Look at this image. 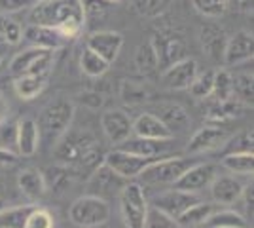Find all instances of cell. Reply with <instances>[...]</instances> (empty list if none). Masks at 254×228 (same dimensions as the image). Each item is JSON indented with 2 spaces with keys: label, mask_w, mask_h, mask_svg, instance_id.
<instances>
[{
  "label": "cell",
  "mask_w": 254,
  "mask_h": 228,
  "mask_svg": "<svg viewBox=\"0 0 254 228\" xmlns=\"http://www.w3.org/2000/svg\"><path fill=\"white\" fill-rule=\"evenodd\" d=\"M53 158L74 175H91L105 162V152L93 133L68 130L53 145Z\"/></svg>",
  "instance_id": "6da1fadb"
},
{
  "label": "cell",
  "mask_w": 254,
  "mask_h": 228,
  "mask_svg": "<svg viewBox=\"0 0 254 228\" xmlns=\"http://www.w3.org/2000/svg\"><path fill=\"white\" fill-rule=\"evenodd\" d=\"M29 21L31 25L55 29L64 40H74L84 31L85 15L80 0H36Z\"/></svg>",
  "instance_id": "7a4b0ae2"
},
{
  "label": "cell",
  "mask_w": 254,
  "mask_h": 228,
  "mask_svg": "<svg viewBox=\"0 0 254 228\" xmlns=\"http://www.w3.org/2000/svg\"><path fill=\"white\" fill-rule=\"evenodd\" d=\"M74 112V103L68 99H55L52 103H48L40 112V118L36 120L38 131H40V141H46L53 147L70 130Z\"/></svg>",
  "instance_id": "3957f363"
},
{
  "label": "cell",
  "mask_w": 254,
  "mask_h": 228,
  "mask_svg": "<svg viewBox=\"0 0 254 228\" xmlns=\"http://www.w3.org/2000/svg\"><path fill=\"white\" fill-rule=\"evenodd\" d=\"M68 219L80 228H99L110 221V206L105 198L85 194L68 207Z\"/></svg>",
  "instance_id": "277c9868"
},
{
  "label": "cell",
  "mask_w": 254,
  "mask_h": 228,
  "mask_svg": "<svg viewBox=\"0 0 254 228\" xmlns=\"http://www.w3.org/2000/svg\"><path fill=\"white\" fill-rule=\"evenodd\" d=\"M148 200L140 183L129 181L120 190V211L127 228H144L148 215Z\"/></svg>",
  "instance_id": "5b68a950"
},
{
  "label": "cell",
  "mask_w": 254,
  "mask_h": 228,
  "mask_svg": "<svg viewBox=\"0 0 254 228\" xmlns=\"http://www.w3.org/2000/svg\"><path fill=\"white\" fill-rule=\"evenodd\" d=\"M53 67V52L40 50V48H27L15 55L10 61V75L17 76H44L48 78Z\"/></svg>",
  "instance_id": "8992f818"
},
{
  "label": "cell",
  "mask_w": 254,
  "mask_h": 228,
  "mask_svg": "<svg viewBox=\"0 0 254 228\" xmlns=\"http://www.w3.org/2000/svg\"><path fill=\"white\" fill-rule=\"evenodd\" d=\"M161 158H140V156H135V154H129V152H124L120 149H114V151L106 152L105 154V165L114 171V173L124 179V181H133L148 169L152 163H156Z\"/></svg>",
  "instance_id": "52a82bcc"
},
{
  "label": "cell",
  "mask_w": 254,
  "mask_h": 228,
  "mask_svg": "<svg viewBox=\"0 0 254 228\" xmlns=\"http://www.w3.org/2000/svg\"><path fill=\"white\" fill-rule=\"evenodd\" d=\"M150 44L158 57V69L161 71L186 59V40L179 33H171V31L156 33L152 36Z\"/></svg>",
  "instance_id": "ba28073f"
},
{
  "label": "cell",
  "mask_w": 254,
  "mask_h": 228,
  "mask_svg": "<svg viewBox=\"0 0 254 228\" xmlns=\"http://www.w3.org/2000/svg\"><path fill=\"white\" fill-rule=\"evenodd\" d=\"M193 160L186 156H173L165 158L161 156L158 162L152 163L144 173L140 175L146 183H161V185H175L180 177L184 175L186 169H190L193 165Z\"/></svg>",
  "instance_id": "9c48e42d"
},
{
  "label": "cell",
  "mask_w": 254,
  "mask_h": 228,
  "mask_svg": "<svg viewBox=\"0 0 254 228\" xmlns=\"http://www.w3.org/2000/svg\"><path fill=\"white\" fill-rule=\"evenodd\" d=\"M197 202H201L197 194L173 188V190H167L163 194L156 196L152 200V206L150 207H156L158 211H161V213H165V215H169L171 219L177 221L188 207H191L193 204H197Z\"/></svg>",
  "instance_id": "30bf717a"
},
{
  "label": "cell",
  "mask_w": 254,
  "mask_h": 228,
  "mask_svg": "<svg viewBox=\"0 0 254 228\" xmlns=\"http://www.w3.org/2000/svg\"><path fill=\"white\" fill-rule=\"evenodd\" d=\"M85 48L103 57L108 65H112L124 48V36L116 31H97L87 36Z\"/></svg>",
  "instance_id": "8fae6325"
},
{
  "label": "cell",
  "mask_w": 254,
  "mask_h": 228,
  "mask_svg": "<svg viewBox=\"0 0 254 228\" xmlns=\"http://www.w3.org/2000/svg\"><path fill=\"white\" fill-rule=\"evenodd\" d=\"M133 122L127 116L124 110H106L101 114V128L103 133L106 135V139L112 145H122L133 135Z\"/></svg>",
  "instance_id": "7c38bea8"
},
{
  "label": "cell",
  "mask_w": 254,
  "mask_h": 228,
  "mask_svg": "<svg viewBox=\"0 0 254 228\" xmlns=\"http://www.w3.org/2000/svg\"><path fill=\"white\" fill-rule=\"evenodd\" d=\"M254 55V36L249 31H237L228 36L226 50H224L222 63L228 67H235L245 61H251Z\"/></svg>",
  "instance_id": "4fadbf2b"
},
{
  "label": "cell",
  "mask_w": 254,
  "mask_h": 228,
  "mask_svg": "<svg viewBox=\"0 0 254 228\" xmlns=\"http://www.w3.org/2000/svg\"><path fill=\"white\" fill-rule=\"evenodd\" d=\"M228 139H230L228 130L218 128V126H203L201 130H197L191 135L186 151L188 154H203V152L216 151V149H222Z\"/></svg>",
  "instance_id": "5bb4252c"
},
{
  "label": "cell",
  "mask_w": 254,
  "mask_h": 228,
  "mask_svg": "<svg viewBox=\"0 0 254 228\" xmlns=\"http://www.w3.org/2000/svg\"><path fill=\"white\" fill-rule=\"evenodd\" d=\"M216 177V165L214 163H193L190 169H186L184 175L175 183L177 190L197 194L205 186H209Z\"/></svg>",
  "instance_id": "9a60e30c"
},
{
  "label": "cell",
  "mask_w": 254,
  "mask_h": 228,
  "mask_svg": "<svg viewBox=\"0 0 254 228\" xmlns=\"http://www.w3.org/2000/svg\"><path fill=\"white\" fill-rule=\"evenodd\" d=\"M195 76H197V61L186 57L165 69L161 73V82L169 89H188Z\"/></svg>",
  "instance_id": "2e32d148"
},
{
  "label": "cell",
  "mask_w": 254,
  "mask_h": 228,
  "mask_svg": "<svg viewBox=\"0 0 254 228\" xmlns=\"http://www.w3.org/2000/svg\"><path fill=\"white\" fill-rule=\"evenodd\" d=\"M131 128H133V135L140 139H150V141H171L173 139V133L152 112H142L133 122Z\"/></svg>",
  "instance_id": "e0dca14e"
},
{
  "label": "cell",
  "mask_w": 254,
  "mask_h": 228,
  "mask_svg": "<svg viewBox=\"0 0 254 228\" xmlns=\"http://www.w3.org/2000/svg\"><path fill=\"white\" fill-rule=\"evenodd\" d=\"M15 147L19 156H34L40 147L38 124L32 118H23L15 124Z\"/></svg>",
  "instance_id": "ac0fdd59"
},
{
  "label": "cell",
  "mask_w": 254,
  "mask_h": 228,
  "mask_svg": "<svg viewBox=\"0 0 254 228\" xmlns=\"http://www.w3.org/2000/svg\"><path fill=\"white\" fill-rule=\"evenodd\" d=\"M245 185L232 175H224V177H214L211 183V194L212 200L220 206H232L237 200H241L243 196Z\"/></svg>",
  "instance_id": "d6986e66"
},
{
  "label": "cell",
  "mask_w": 254,
  "mask_h": 228,
  "mask_svg": "<svg viewBox=\"0 0 254 228\" xmlns=\"http://www.w3.org/2000/svg\"><path fill=\"white\" fill-rule=\"evenodd\" d=\"M199 42L205 55L212 61H222L226 42H228V34L222 27L218 25H203L199 31Z\"/></svg>",
  "instance_id": "ffe728a7"
},
{
  "label": "cell",
  "mask_w": 254,
  "mask_h": 228,
  "mask_svg": "<svg viewBox=\"0 0 254 228\" xmlns=\"http://www.w3.org/2000/svg\"><path fill=\"white\" fill-rule=\"evenodd\" d=\"M249 109L243 103L235 101V99H228V101H214L209 110H207V126H218L222 128L224 124L232 122V120L243 116V112Z\"/></svg>",
  "instance_id": "44dd1931"
},
{
  "label": "cell",
  "mask_w": 254,
  "mask_h": 228,
  "mask_svg": "<svg viewBox=\"0 0 254 228\" xmlns=\"http://www.w3.org/2000/svg\"><path fill=\"white\" fill-rule=\"evenodd\" d=\"M23 34H25V40L32 44V48H40V50H48V52H55L66 42L55 29L40 27V25H29L23 31Z\"/></svg>",
  "instance_id": "7402d4cb"
},
{
  "label": "cell",
  "mask_w": 254,
  "mask_h": 228,
  "mask_svg": "<svg viewBox=\"0 0 254 228\" xmlns=\"http://www.w3.org/2000/svg\"><path fill=\"white\" fill-rule=\"evenodd\" d=\"M163 126L175 135V131H184L188 126H190V116L184 107H180L177 103H161L156 109V114Z\"/></svg>",
  "instance_id": "603a6c76"
},
{
  "label": "cell",
  "mask_w": 254,
  "mask_h": 228,
  "mask_svg": "<svg viewBox=\"0 0 254 228\" xmlns=\"http://www.w3.org/2000/svg\"><path fill=\"white\" fill-rule=\"evenodd\" d=\"M167 143L169 141H150V139H140V137L131 135L127 141L118 145L116 149L140 156V158H158L167 151Z\"/></svg>",
  "instance_id": "cb8c5ba5"
},
{
  "label": "cell",
  "mask_w": 254,
  "mask_h": 228,
  "mask_svg": "<svg viewBox=\"0 0 254 228\" xmlns=\"http://www.w3.org/2000/svg\"><path fill=\"white\" fill-rule=\"evenodd\" d=\"M17 186H19L21 194H25L31 200H38V198H42L48 192L44 173L40 169H36V167L23 169L21 173L17 175Z\"/></svg>",
  "instance_id": "d4e9b609"
},
{
  "label": "cell",
  "mask_w": 254,
  "mask_h": 228,
  "mask_svg": "<svg viewBox=\"0 0 254 228\" xmlns=\"http://www.w3.org/2000/svg\"><path fill=\"white\" fill-rule=\"evenodd\" d=\"M152 95V89L146 82L135 80V78H124L120 82V97L127 105H138L148 101Z\"/></svg>",
  "instance_id": "484cf974"
},
{
  "label": "cell",
  "mask_w": 254,
  "mask_h": 228,
  "mask_svg": "<svg viewBox=\"0 0 254 228\" xmlns=\"http://www.w3.org/2000/svg\"><path fill=\"white\" fill-rule=\"evenodd\" d=\"M46 82H48V78H44V76H17V78H13V91L23 101H32L46 89Z\"/></svg>",
  "instance_id": "4316f807"
},
{
  "label": "cell",
  "mask_w": 254,
  "mask_h": 228,
  "mask_svg": "<svg viewBox=\"0 0 254 228\" xmlns=\"http://www.w3.org/2000/svg\"><path fill=\"white\" fill-rule=\"evenodd\" d=\"M212 213H214V206L212 204H209V202H197L191 207H188L177 219V223H179L180 227H199V225H205L209 221Z\"/></svg>",
  "instance_id": "83f0119b"
},
{
  "label": "cell",
  "mask_w": 254,
  "mask_h": 228,
  "mask_svg": "<svg viewBox=\"0 0 254 228\" xmlns=\"http://www.w3.org/2000/svg\"><path fill=\"white\" fill-rule=\"evenodd\" d=\"M76 175L68 169V167H64L61 163H57V165H52L46 173H44V179H46V188L48 190H55V192H64L70 183H72V179H74Z\"/></svg>",
  "instance_id": "f1b7e54d"
},
{
  "label": "cell",
  "mask_w": 254,
  "mask_h": 228,
  "mask_svg": "<svg viewBox=\"0 0 254 228\" xmlns=\"http://www.w3.org/2000/svg\"><path fill=\"white\" fill-rule=\"evenodd\" d=\"M205 228H249V223L243 215L235 213L232 209L214 211L209 221L203 225Z\"/></svg>",
  "instance_id": "f546056e"
},
{
  "label": "cell",
  "mask_w": 254,
  "mask_h": 228,
  "mask_svg": "<svg viewBox=\"0 0 254 228\" xmlns=\"http://www.w3.org/2000/svg\"><path fill=\"white\" fill-rule=\"evenodd\" d=\"M253 75L241 73L237 76H232V97L245 107H253Z\"/></svg>",
  "instance_id": "4dcf8cb0"
},
{
  "label": "cell",
  "mask_w": 254,
  "mask_h": 228,
  "mask_svg": "<svg viewBox=\"0 0 254 228\" xmlns=\"http://www.w3.org/2000/svg\"><path fill=\"white\" fill-rule=\"evenodd\" d=\"M34 204L8 207L0 211V228H25V221L32 211Z\"/></svg>",
  "instance_id": "1f68e13d"
},
{
  "label": "cell",
  "mask_w": 254,
  "mask_h": 228,
  "mask_svg": "<svg viewBox=\"0 0 254 228\" xmlns=\"http://www.w3.org/2000/svg\"><path fill=\"white\" fill-rule=\"evenodd\" d=\"M95 185L97 190H103V192H110V190H114V186H120V188H124L126 185V181L124 179H120L114 171H110L108 167H106L105 163L97 169L95 173L91 175V179H89V186Z\"/></svg>",
  "instance_id": "d6a6232c"
},
{
  "label": "cell",
  "mask_w": 254,
  "mask_h": 228,
  "mask_svg": "<svg viewBox=\"0 0 254 228\" xmlns=\"http://www.w3.org/2000/svg\"><path fill=\"white\" fill-rule=\"evenodd\" d=\"M108 63H106L103 57H99L97 54H93L91 50H87L85 48L84 52H82V57H80V69H82V73L85 76H89V78H99V76H103L108 71Z\"/></svg>",
  "instance_id": "836d02e7"
},
{
  "label": "cell",
  "mask_w": 254,
  "mask_h": 228,
  "mask_svg": "<svg viewBox=\"0 0 254 228\" xmlns=\"http://www.w3.org/2000/svg\"><path fill=\"white\" fill-rule=\"evenodd\" d=\"M222 165L232 173L253 175L254 154H226L222 158Z\"/></svg>",
  "instance_id": "e575fe53"
},
{
  "label": "cell",
  "mask_w": 254,
  "mask_h": 228,
  "mask_svg": "<svg viewBox=\"0 0 254 228\" xmlns=\"http://www.w3.org/2000/svg\"><path fill=\"white\" fill-rule=\"evenodd\" d=\"M224 156L226 154H253L254 151V135L253 130L237 133L235 137L224 143Z\"/></svg>",
  "instance_id": "d590c367"
},
{
  "label": "cell",
  "mask_w": 254,
  "mask_h": 228,
  "mask_svg": "<svg viewBox=\"0 0 254 228\" xmlns=\"http://www.w3.org/2000/svg\"><path fill=\"white\" fill-rule=\"evenodd\" d=\"M135 65L142 75H152L158 71V57L156 52L152 48L150 42L140 44L137 48V54H135Z\"/></svg>",
  "instance_id": "8d00e7d4"
},
{
  "label": "cell",
  "mask_w": 254,
  "mask_h": 228,
  "mask_svg": "<svg viewBox=\"0 0 254 228\" xmlns=\"http://www.w3.org/2000/svg\"><path fill=\"white\" fill-rule=\"evenodd\" d=\"M0 40L8 46H15L23 40L21 25L10 15H0Z\"/></svg>",
  "instance_id": "74e56055"
},
{
  "label": "cell",
  "mask_w": 254,
  "mask_h": 228,
  "mask_svg": "<svg viewBox=\"0 0 254 228\" xmlns=\"http://www.w3.org/2000/svg\"><path fill=\"white\" fill-rule=\"evenodd\" d=\"M173 0H133V8L142 17H159L171 8Z\"/></svg>",
  "instance_id": "f35d334b"
},
{
  "label": "cell",
  "mask_w": 254,
  "mask_h": 228,
  "mask_svg": "<svg viewBox=\"0 0 254 228\" xmlns=\"http://www.w3.org/2000/svg\"><path fill=\"white\" fill-rule=\"evenodd\" d=\"M211 97L214 101H228L232 97V75L228 71H214Z\"/></svg>",
  "instance_id": "ab89813d"
},
{
  "label": "cell",
  "mask_w": 254,
  "mask_h": 228,
  "mask_svg": "<svg viewBox=\"0 0 254 228\" xmlns=\"http://www.w3.org/2000/svg\"><path fill=\"white\" fill-rule=\"evenodd\" d=\"M212 82H214V71H205L201 75L197 73L188 89L195 99H207L212 93Z\"/></svg>",
  "instance_id": "60d3db41"
},
{
  "label": "cell",
  "mask_w": 254,
  "mask_h": 228,
  "mask_svg": "<svg viewBox=\"0 0 254 228\" xmlns=\"http://www.w3.org/2000/svg\"><path fill=\"white\" fill-rule=\"evenodd\" d=\"M25 228H55V217L50 209L34 206L25 221Z\"/></svg>",
  "instance_id": "b9f144b4"
},
{
  "label": "cell",
  "mask_w": 254,
  "mask_h": 228,
  "mask_svg": "<svg viewBox=\"0 0 254 228\" xmlns=\"http://www.w3.org/2000/svg\"><path fill=\"white\" fill-rule=\"evenodd\" d=\"M197 13L205 17H220L228 11V0H190Z\"/></svg>",
  "instance_id": "7bdbcfd3"
},
{
  "label": "cell",
  "mask_w": 254,
  "mask_h": 228,
  "mask_svg": "<svg viewBox=\"0 0 254 228\" xmlns=\"http://www.w3.org/2000/svg\"><path fill=\"white\" fill-rule=\"evenodd\" d=\"M144 228H182V227H180L175 219H171L169 215L158 211L156 207H150L148 215H146V223H144Z\"/></svg>",
  "instance_id": "ee69618b"
},
{
  "label": "cell",
  "mask_w": 254,
  "mask_h": 228,
  "mask_svg": "<svg viewBox=\"0 0 254 228\" xmlns=\"http://www.w3.org/2000/svg\"><path fill=\"white\" fill-rule=\"evenodd\" d=\"M82 2V8H84L85 19H97V17H103L106 11L110 10V2L106 0H80Z\"/></svg>",
  "instance_id": "f6af8a7d"
},
{
  "label": "cell",
  "mask_w": 254,
  "mask_h": 228,
  "mask_svg": "<svg viewBox=\"0 0 254 228\" xmlns=\"http://www.w3.org/2000/svg\"><path fill=\"white\" fill-rule=\"evenodd\" d=\"M36 4V0H0V15H10L15 11L27 10Z\"/></svg>",
  "instance_id": "bcb514c9"
},
{
  "label": "cell",
  "mask_w": 254,
  "mask_h": 228,
  "mask_svg": "<svg viewBox=\"0 0 254 228\" xmlns=\"http://www.w3.org/2000/svg\"><path fill=\"white\" fill-rule=\"evenodd\" d=\"M19 160V154L11 152L10 149L6 147H0V167H8V165H13Z\"/></svg>",
  "instance_id": "7dc6e473"
},
{
  "label": "cell",
  "mask_w": 254,
  "mask_h": 228,
  "mask_svg": "<svg viewBox=\"0 0 254 228\" xmlns=\"http://www.w3.org/2000/svg\"><path fill=\"white\" fill-rule=\"evenodd\" d=\"M82 103L91 107V109H99L103 105V97L97 93H85V95H82Z\"/></svg>",
  "instance_id": "c3c4849f"
},
{
  "label": "cell",
  "mask_w": 254,
  "mask_h": 228,
  "mask_svg": "<svg viewBox=\"0 0 254 228\" xmlns=\"http://www.w3.org/2000/svg\"><path fill=\"white\" fill-rule=\"evenodd\" d=\"M8 116H10V105H8L6 97L0 93V126L8 120Z\"/></svg>",
  "instance_id": "681fc988"
},
{
  "label": "cell",
  "mask_w": 254,
  "mask_h": 228,
  "mask_svg": "<svg viewBox=\"0 0 254 228\" xmlns=\"http://www.w3.org/2000/svg\"><path fill=\"white\" fill-rule=\"evenodd\" d=\"M243 196H245V204L249 207V211H253V179H251L249 185H245Z\"/></svg>",
  "instance_id": "f907efd6"
},
{
  "label": "cell",
  "mask_w": 254,
  "mask_h": 228,
  "mask_svg": "<svg viewBox=\"0 0 254 228\" xmlns=\"http://www.w3.org/2000/svg\"><path fill=\"white\" fill-rule=\"evenodd\" d=\"M106 2H110V4H124L127 0H106Z\"/></svg>",
  "instance_id": "816d5d0a"
},
{
  "label": "cell",
  "mask_w": 254,
  "mask_h": 228,
  "mask_svg": "<svg viewBox=\"0 0 254 228\" xmlns=\"http://www.w3.org/2000/svg\"><path fill=\"white\" fill-rule=\"evenodd\" d=\"M2 209H6V202H4V198H0V211Z\"/></svg>",
  "instance_id": "f5cc1de1"
}]
</instances>
